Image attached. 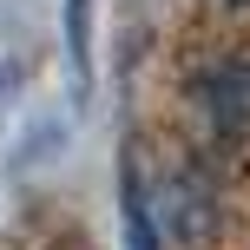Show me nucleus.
Masks as SVG:
<instances>
[{
    "instance_id": "obj_1",
    "label": "nucleus",
    "mask_w": 250,
    "mask_h": 250,
    "mask_svg": "<svg viewBox=\"0 0 250 250\" xmlns=\"http://www.w3.org/2000/svg\"><path fill=\"white\" fill-rule=\"evenodd\" d=\"M191 105L211 125V138L244 145L250 138V60H217L191 79Z\"/></svg>"
},
{
    "instance_id": "obj_2",
    "label": "nucleus",
    "mask_w": 250,
    "mask_h": 250,
    "mask_svg": "<svg viewBox=\"0 0 250 250\" xmlns=\"http://www.w3.org/2000/svg\"><path fill=\"white\" fill-rule=\"evenodd\" d=\"M119 224H125V250H158V224H151L145 185H138V165H119Z\"/></svg>"
},
{
    "instance_id": "obj_3",
    "label": "nucleus",
    "mask_w": 250,
    "mask_h": 250,
    "mask_svg": "<svg viewBox=\"0 0 250 250\" xmlns=\"http://www.w3.org/2000/svg\"><path fill=\"white\" fill-rule=\"evenodd\" d=\"M86 13H92V0H66V60H73V86L79 92H86V46H92Z\"/></svg>"
},
{
    "instance_id": "obj_4",
    "label": "nucleus",
    "mask_w": 250,
    "mask_h": 250,
    "mask_svg": "<svg viewBox=\"0 0 250 250\" xmlns=\"http://www.w3.org/2000/svg\"><path fill=\"white\" fill-rule=\"evenodd\" d=\"M237 7H250V0H237Z\"/></svg>"
}]
</instances>
